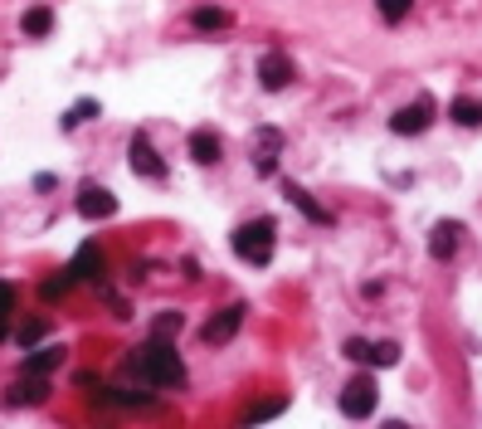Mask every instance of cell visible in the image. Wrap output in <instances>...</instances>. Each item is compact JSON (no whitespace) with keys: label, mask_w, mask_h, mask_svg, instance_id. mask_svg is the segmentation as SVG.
I'll return each mask as SVG.
<instances>
[{"label":"cell","mask_w":482,"mask_h":429,"mask_svg":"<svg viewBox=\"0 0 482 429\" xmlns=\"http://www.w3.org/2000/svg\"><path fill=\"white\" fill-rule=\"evenodd\" d=\"M132 371H137L147 386H161V390H171V386H186V366H180V351L171 347L166 337H151V342H141L137 351H132Z\"/></svg>","instance_id":"6da1fadb"},{"label":"cell","mask_w":482,"mask_h":429,"mask_svg":"<svg viewBox=\"0 0 482 429\" xmlns=\"http://www.w3.org/2000/svg\"><path fill=\"white\" fill-rule=\"evenodd\" d=\"M273 244H278V224H273V214L244 220V224L234 230V254L244 259V264H268V259H273Z\"/></svg>","instance_id":"7a4b0ae2"},{"label":"cell","mask_w":482,"mask_h":429,"mask_svg":"<svg viewBox=\"0 0 482 429\" xmlns=\"http://www.w3.org/2000/svg\"><path fill=\"white\" fill-rule=\"evenodd\" d=\"M376 400H380L376 376H351L341 390V415L346 420H366V415H376Z\"/></svg>","instance_id":"3957f363"},{"label":"cell","mask_w":482,"mask_h":429,"mask_svg":"<svg viewBox=\"0 0 482 429\" xmlns=\"http://www.w3.org/2000/svg\"><path fill=\"white\" fill-rule=\"evenodd\" d=\"M429 123H433V103L429 98H414V103H405L400 113L390 117V132L395 137H419Z\"/></svg>","instance_id":"277c9868"},{"label":"cell","mask_w":482,"mask_h":429,"mask_svg":"<svg viewBox=\"0 0 482 429\" xmlns=\"http://www.w3.org/2000/svg\"><path fill=\"white\" fill-rule=\"evenodd\" d=\"M259 83H263L268 93H283L287 83H293V59H287L283 50L263 54V59H259Z\"/></svg>","instance_id":"5b68a950"},{"label":"cell","mask_w":482,"mask_h":429,"mask_svg":"<svg viewBox=\"0 0 482 429\" xmlns=\"http://www.w3.org/2000/svg\"><path fill=\"white\" fill-rule=\"evenodd\" d=\"M132 171H137V176H147V181H166V161L161 157H156V147H151V141L147 137H132Z\"/></svg>","instance_id":"8992f818"},{"label":"cell","mask_w":482,"mask_h":429,"mask_svg":"<svg viewBox=\"0 0 482 429\" xmlns=\"http://www.w3.org/2000/svg\"><path fill=\"white\" fill-rule=\"evenodd\" d=\"M78 214L83 220H107V214H117V196L103 186H83L78 190Z\"/></svg>","instance_id":"52a82bcc"},{"label":"cell","mask_w":482,"mask_h":429,"mask_svg":"<svg viewBox=\"0 0 482 429\" xmlns=\"http://www.w3.org/2000/svg\"><path fill=\"white\" fill-rule=\"evenodd\" d=\"M239 322H244V303H234V307H224V313H214L210 322H205V342L210 347H220V342H229L239 332Z\"/></svg>","instance_id":"ba28073f"},{"label":"cell","mask_w":482,"mask_h":429,"mask_svg":"<svg viewBox=\"0 0 482 429\" xmlns=\"http://www.w3.org/2000/svg\"><path fill=\"white\" fill-rule=\"evenodd\" d=\"M458 234H463V230H458V224H453V220H439V224H433V240H429V254H433V259H439V264H449V259H453V249H458Z\"/></svg>","instance_id":"9c48e42d"},{"label":"cell","mask_w":482,"mask_h":429,"mask_svg":"<svg viewBox=\"0 0 482 429\" xmlns=\"http://www.w3.org/2000/svg\"><path fill=\"white\" fill-rule=\"evenodd\" d=\"M190 157L200 166H214L220 161V137H214L210 127H196V132H190Z\"/></svg>","instance_id":"30bf717a"},{"label":"cell","mask_w":482,"mask_h":429,"mask_svg":"<svg viewBox=\"0 0 482 429\" xmlns=\"http://www.w3.org/2000/svg\"><path fill=\"white\" fill-rule=\"evenodd\" d=\"M68 273L74 278H103V249L98 244H83L74 254V264H68Z\"/></svg>","instance_id":"8fae6325"},{"label":"cell","mask_w":482,"mask_h":429,"mask_svg":"<svg viewBox=\"0 0 482 429\" xmlns=\"http://www.w3.org/2000/svg\"><path fill=\"white\" fill-rule=\"evenodd\" d=\"M44 396H50L44 376H30V371H25V380H15V386H10V405H40Z\"/></svg>","instance_id":"7c38bea8"},{"label":"cell","mask_w":482,"mask_h":429,"mask_svg":"<svg viewBox=\"0 0 482 429\" xmlns=\"http://www.w3.org/2000/svg\"><path fill=\"white\" fill-rule=\"evenodd\" d=\"M59 366H64V347H34L25 356V371L30 376H50V371H59Z\"/></svg>","instance_id":"4fadbf2b"},{"label":"cell","mask_w":482,"mask_h":429,"mask_svg":"<svg viewBox=\"0 0 482 429\" xmlns=\"http://www.w3.org/2000/svg\"><path fill=\"white\" fill-rule=\"evenodd\" d=\"M287 200H293V205H297V210H303V214H307V220H312V224H327V220H332V214H327V210H322V205H317V200H312V196H307V190H303V186H293V181H287Z\"/></svg>","instance_id":"5bb4252c"},{"label":"cell","mask_w":482,"mask_h":429,"mask_svg":"<svg viewBox=\"0 0 482 429\" xmlns=\"http://www.w3.org/2000/svg\"><path fill=\"white\" fill-rule=\"evenodd\" d=\"M20 25H25L30 40H44V34L54 30V10L50 5H34V10H25V20H20Z\"/></svg>","instance_id":"9a60e30c"},{"label":"cell","mask_w":482,"mask_h":429,"mask_svg":"<svg viewBox=\"0 0 482 429\" xmlns=\"http://www.w3.org/2000/svg\"><path fill=\"white\" fill-rule=\"evenodd\" d=\"M449 117L458 127H482V98H453Z\"/></svg>","instance_id":"2e32d148"},{"label":"cell","mask_w":482,"mask_h":429,"mask_svg":"<svg viewBox=\"0 0 482 429\" xmlns=\"http://www.w3.org/2000/svg\"><path fill=\"white\" fill-rule=\"evenodd\" d=\"M190 25H196V30H229V10H220V5H200L196 15H190Z\"/></svg>","instance_id":"e0dca14e"},{"label":"cell","mask_w":482,"mask_h":429,"mask_svg":"<svg viewBox=\"0 0 482 429\" xmlns=\"http://www.w3.org/2000/svg\"><path fill=\"white\" fill-rule=\"evenodd\" d=\"M93 113H98V103H93V98H83V103L74 107V113H64L59 123H64V132H74V127L83 123V117H93Z\"/></svg>","instance_id":"ac0fdd59"},{"label":"cell","mask_w":482,"mask_h":429,"mask_svg":"<svg viewBox=\"0 0 482 429\" xmlns=\"http://www.w3.org/2000/svg\"><path fill=\"white\" fill-rule=\"evenodd\" d=\"M68 288H74V273H68V269H64V273H59V278H50V283H44V288H40V293H44V297H50V303H54V297H64Z\"/></svg>","instance_id":"d6986e66"},{"label":"cell","mask_w":482,"mask_h":429,"mask_svg":"<svg viewBox=\"0 0 482 429\" xmlns=\"http://www.w3.org/2000/svg\"><path fill=\"white\" fill-rule=\"evenodd\" d=\"M376 5H380V15L390 20V25H400V20L409 15V0H376Z\"/></svg>","instance_id":"ffe728a7"},{"label":"cell","mask_w":482,"mask_h":429,"mask_svg":"<svg viewBox=\"0 0 482 429\" xmlns=\"http://www.w3.org/2000/svg\"><path fill=\"white\" fill-rule=\"evenodd\" d=\"M370 361H376V366H395V361H400V347H395V342H380V347H370Z\"/></svg>","instance_id":"44dd1931"},{"label":"cell","mask_w":482,"mask_h":429,"mask_svg":"<svg viewBox=\"0 0 482 429\" xmlns=\"http://www.w3.org/2000/svg\"><path fill=\"white\" fill-rule=\"evenodd\" d=\"M283 410V400H268V405H254V410L244 415V424H259V420H273V415Z\"/></svg>","instance_id":"7402d4cb"},{"label":"cell","mask_w":482,"mask_h":429,"mask_svg":"<svg viewBox=\"0 0 482 429\" xmlns=\"http://www.w3.org/2000/svg\"><path fill=\"white\" fill-rule=\"evenodd\" d=\"M15 337H20V347H34V342L44 337V322H40V317H34V322H25V327H20Z\"/></svg>","instance_id":"603a6c76"},{"label":"cell","mask_w":482,"mask_h":429,"mask_svg":"<svg viewBox=\"0 0 482 429\" xmlns=\"http://www.w3.org/2000/svg\"><path fill=\"white\" fill-rule=\"evenodd\" d=\"M180 313H166V317H156V337H171V332H180Z\"/></svg>","instance_id":"cb8c5ba5"},{"label":"cell","mask_w":482,"mask_h":429,"mask_svg":"<svg viewBox=\"0 0 482 429\" xmlns=\"http://www.w3.org/2000/svg\"><path fill=\"white\" fill-rule=\"evenodd\" d=\"M10 313H15V288H10L5 278H0V322H5Z\"/></svg>","instance_id":"d4e9b609"},{"label":"cell","mask_w":482,"mask_h":429,"mask_svg":"<svg viewBox=\"0 0 482 429\" xmlns=\"http://www.w3.org/2000/svg\"><path fill=\"white\" fill-rule=\"evenodd\" d=\"M346 356H351V361H370V342L351 337V342H346Z\"/></svg>","instance_id":"484cf974"}]
</instances>
